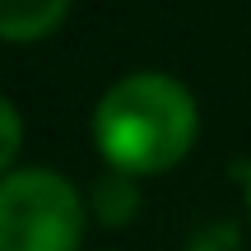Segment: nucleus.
<instances>
[{
    "instance_id": "obj_1",
    "label": "nucleus",
    "mask_w": 251,
    "mask_h": 251,
    "mask_svg": "<svg viewBox=\"0 0 251 251\" xmlns=\"http://www.w3.org/2000/svg\"><path fill=\"white\" fill-rule=\"evenodd\" d=\"M200 130L196 98L163 70H135L117 79L93 107V144L112 172L153 177L177 168Z\"/></svg>"
},
{
    "instance_id": "obj_2",
    "label": "nucleus",
    "mask_w": 251,
    "mask_h": 251,
    "mask_svg": "<svg viewBox=\"0 0 251 251\" xmlns=\"http://www.w3.org/2000/svg\"><path fill=\"white\" fill-rule=\"evenodd\" d=\"M84 200L51 168H9L0 181V251H79Z\"/></svg>"
},
{
    "instance_id": "obj_3",
    "label": "nucleus",
    "mask_w": 251,
    "mask_h": 251,
    "mask_svg": "<svg viewBox=\"0 0 251 251\" xmlns=\"http://www.w3.org/2000/svg\"><path fill=\"white\" fill-rule=\"evenodd\" d=\"M70 0H0V37L5 42H37L56 33Z\"/></svg>"
},
{
    "instance_id": "obj_4",
    "label": "nucleus",
    "mask_w": 251,
    "mask_h": 251,
    "mask_svg": "<svg viewBox=\"0 0 251 251\" xmlns=\"http://www.w3.org/2000/svg\"><path fill=\"white\" fill-rule=\"evenodd\" d=\"M93 196H98V219H102V224H126V219L135 214V205H140V196H135V186L126 181V172L98 181Z\"/></svg>"
},
{
    "instance_id": "obj_5",
    "label": "nucleus",
    "mask_w": 251,
    "mask_h": 251,
    "mask_svg": "<svg viewBox=\"0 0 251 251\" xmlns=\"http://www.w3.org/2000/svg\"><path fill=\"white\" fill-rule=\"evenodd\" d=\"M0 126H5V144H0V168L19 158V140H24V121H19L14 102H0Z\"/></svg>"
},
{
    "instance_id": "obj_6",
    "label": "nucleus",
    "mask_w": 251,
    "mask_h": 251,
    "mask_svg": "<svg viewBox=\"0 0 251 251\" xmlns=\"http://www.w3.org/2000/svg\"><path fill=\"white\" fill-rule=\"evenodd\" d=\"M233 247H237V233L228 224H209L191 237V251H233Z\"/></svg>"
},
{
    "instance_id": "obj_7",
    "label": "nucleus",
    "mask_w": 251,
    "mask_h": 251,
    "mask_svg": "<svg viewBox=\"0 0 251 251\" xmlns=\"http://www.w3.org/2000/svg\"><path fill=\"white\" fill-rule=\"evenodd\" d=\"M247 214H251V172H247Z\"/></svg>"
}]
</instances>
